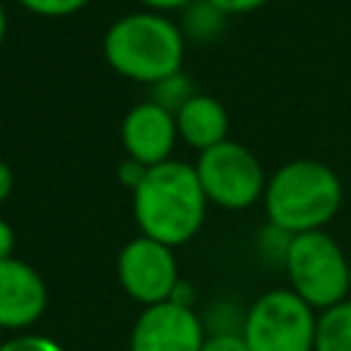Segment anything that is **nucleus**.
<instances>
[{"mask_svg": "<svg viewBox=\"0 0 351 351\" xmlns=\"http://www.w3.org/2000/svg\"><path fill=\"white\" fill-rule=\"evenodd\" d=\"M225 19L228 16L222 11H217L208 0H195L192 5H186L181 11V25L178 27H181L186 41H208L222 30Z\"/></svg>", "mask_w": 351, "mask_h": 351, "instance_id": "13", "label": "nucleus"}, {"mask_svg": "<svg viewBox=\"0 0 351 351\" xmlns=\"http://www.w3.org/2000/svg\"><path fill=\"white\" fill-rule=\"evenodd\" d=\"M208 200L197 181L195 165L167 159L145 170L132 189V214L143 236L167 247L186 244L203 228Z\"/></svg>", "mask_w": 351, "mask_h": 351, "instance_id": "1", "label": "nucleus"}, {"mask_svg": "<svg viewBox=\"0 0 351 351\" xmlns=\"http://www.w3.org/2000/svg\"><path fill=\"white\" fill-rule=\"evenodd\" d=\"M151 93H154V99H151V101L162 104L165 110H170V112L176 115V112L181 110V104H184L195 90H192L189 80L178 71V74H173V77H167V80H162V82L151 85Z\"/></svg>", "mask_w": 351, "mask_h": 351, "instance_id": "15", "label": "nucleus"}, {"mask_svg": "<svg viewBox=\"0 0 351 351\" xmlns=\"http://www.w3.org/2000/svg\"><path fill=\"white\" fill-rule=\"evenodd\" d=\"M25 11L44 16V19H63V16H74L77 11H82L90 0H16Z\"/></svg>", "mask_w": 351, "mask_h": 351, "instance_id": "17", "label": "nucleus"}, {"mask_svg": "<svg viewBox=\"0 0 351 351\" xmlns=\"http://www.w3.org/2000/svg\"><path fill=\"white\" fill-rule=\"evenodd\" d=\"M3 343H5V340H3V329H0V348H3Z\"/></svg>", "mask_w": 351, "mask_h": 351, "instance_id": "27", "label": "nucleus"}, {"mask_svg": "<svg viewBox=\"0 0 351 351\" xmlns=\"http://www.w3.org/2000/svg\"><path fill=\"white\" fill-rule=\"evenodd\" d=\"M282 269L288 288L318 313L348 299V258L326 230L296 233Z\"/></svg>", "mask_w": 351, "mask_h": 351, "instance_id": "4", "label": "nucleus"}, {"mask_svg": "<svg viewBox=\"0 0 351 351\" xmlns=\"http://www.w3.org/2000/svg\"><path fill=\"white\" fill-rule=\"evenodd\" d=\"M318 315L291 288L261 293L244 318L241 337L250 351H313Z\"/></svg>", "mask_w": 351, "mask_h": 351, "instance_id": "5", "label": "nucleus"}, {"mask_svg": "<svg viewBox=\"0 0 351 351\" xmlns=\"http://www.w3.org/2000/svg\"><path fill=\"white\" fill-rule=\"evenodd\" d=\"M195 173L206 200L228 211H244L252 203L263 200V189L269 181L258 156L230 137L208 151H200Z\"/></svg>", "mask_w": 351, "mask_h": 351, "instance_id": "6", "label": "nucleus"}, {"mask_svg": "<svg viewBox=\"0 0 351 351\" xmlns=\"http://www.w3.org/2000/svg\"><path fill=\"white\" fill-rule=\"evenodd\" d=\"M244 318H247V310L239 307L236 302H214L200 315L206 335H241Z\"/></svg>", "mask_w": 351, "mask_h": 351, "instance_id": "14", "label": "nucleus"}, {"mask_svg": "<svg viewBox=\"0 0 351 351\" xmlns=\"http://www.w3.org/2000/svg\"><path fill=\"white\" fill-rule=\"evenodd\" d=\"M176 126H178V137L200 154L228 140L230 118L219 99L208 93H192L176 112Z\"/></svg>", "mask_w": 351, "mask_h": 351, "instance_id": "11", "label": "nucleus"}, {"mask_svg": "<svg viewBox=\"0 0 351 351\" xmlns=\"http://www.w3.org/2000/svg\"><path fill=\"white\" fill-rule=\"evenodd\" d=\"M5 33H8V11H5V5L0 3V44L5 41Z\"/></svg>", "mask_w": 351, "mask_h": 351, "instance_id": "25", "label": "nucleus"}, {"mask_svg": "<svg viewBox=\"0 0 351 351\" xmlns=\"http://www.w3.org/2000/svg\"><path fill=\"white\" fill-rule=\"evenodd\" d=\"M0 351H66L58 340L47 337V335H36V332H19L16 337L5 340Z\"/></svg>", "mask_w": 351, "mask_h": 351, "instance_id": "18", "label": "nucleus"}, {"mask_svg": "<svg viewBox=\"0 0 351 351\" xmlns=\"http://www.w3.org/2000/svg\"><path fill=\"white\" fill-rule=\"evenodd\" d=\"M313 351H351V299L318 313Z\"/></svg>", "mask_w": 351, "mask_h": 351, "instance_id": "12", "label": "nucleus"}, {"mask_svg": "<svg viewBox=\"0 0 351 351\" xmlns=\"http://www.w3.org/2000/svg\"><path fill=\"white\" fill-rule=\"evenodd\" d=\"M348 299H351V258H348Z\"/></svg>", "mask_w": 351, "mask_h": 351, "instance_id": "26", "label": "nucleus"}, {"mask_svg": "<svg viewBox=\"0 0 351 351\" xmlns=\"http://www.w3.org/2000/svg\"><path fill=\"white\" fill-rule=\"evenodd\" d=\"M47 310V282L22 258L0 261V329L25 332Z\"/></svg>", "mask_w": 351, "mask_h": 351, "instance_id": "10", "label": "nucleus"}, {"mask_svg": "<svg viewBox=\"0 0 351 351\" xmlns=\"http://www.w3.org/2000/svg\"><path fill=\"white\" fill-rule=\"evenodd\" d=\"M291 241H293V233H288V230H282V228L266 222V225L261 228L255 244H258V252H261L263 261H271V263H280V266H282Z\"/></svg>", "mask_w": 351, "mask_h": 351, "instance_id": "16", "label": "nucleus"}, {"mask_svg": "<svg viewBox=\"0 0 351 351\" xmlns=\"http://www.w3.org/2000/svg\"><path fill=\"white\" fill-rule=\"evenodd\" d=\"M101 49L115 74L132 82L156 85L181 71L186 38L170 16L134 11L107 27Z\"/></svg>", "mask_w": 351, "mask_h": 351, "instance_id": "2", "label": "nucleus"}, {"mask_svg": "<svg viewBox=\"0 0 351 351\" xmlns=\"http://www.w3.org/2000/svg\"><path fill=\"white\" fill-rule=\"evenodd\" d=\"M178 140L176 115L156 101L134 104L121 121V145L129 159L140 162L143 167L162 165L173 159V148Z\"/></svg>", "mask_w": 351, "mask_h": 351, "instance_id": "9", "label": "nucleus"}, {"mask_svg": "<svg viewBox=\"0 0 351 351\" xmlns=\"http://www.w3.org/2000/svg\"><path fill=\"white\" fill-rule=\"evenodd\" d=\"M343 206L340 176L318 159H293L277 167L263 189L266 222L288 233L321 230Z\"/></svg>", "mask_w": 351, "mask_h": 351, "instance_id": "3", "label": "nucleus"}, {"mask_svg": "<svg viewBox=\"0 0 351 351\" xmlns=\"http://www.w3.org/2000/svg\"><path fill=\"white\" fill-rule=\"evenodd\" d=\"M14 192V173L8 167V162L0 159V203H5Z\"/></svg>", "mask_w": 351, "mask_h": 351, "instance_id": "24", "label": "nucleus"}, {"mask_svg": "<svg viewBox=\"0 0 351 351\" xmlns=\"http://www.w3.org/2000/svg\"><path fill=\"white\" fill-rule=\"evenodd\" d=\"M115 269H118V282L126 291V296L143 307L170 302L176 285L181 282L173 247L156 239H148L143 233L121 247Z\"/></svg>", "mask_w": 351, "mask_h": 351, "instance_id": "7", "label": "nucleus"}, {"mask_svg": "<svg viewBox=\"0 0 351 351\" xmlns=\"http://www.w3.org/2000/svg\"><path fill=\"white\" fill-rule=\"evenodd\" d=\"M145 170H148V167H143L140 162H134V159H129V156H126V159L118 165V178H121V184H123V186L134 189V186L143 181Z\"/></svg>", "mask_w": 351, "mask_h": 351, "instance_id": "21", "label": "nucleus"}, {"mask_svg": "<svg viewBox=\"0 0 351 351\" xmlns=\"http://www.w3.org/2000/svg\"><path fill=\"white\" fill-rule=\"evenodd\" d=\"M203 340V321L189 304L159 302L140 310L129 332V351H200Z\"/></svg>", "mask_w": 351, "mask_h": 351, "instance_id": "8", "label": "nucleus"}, {"mask_svg": "<svg viewBox=\"0 0 351 351\" xmlns=\"http://www.w3.org/2000/svg\"><path fill=\"white\" fill-rule=\"evenodd\" d=\"M200 351H250L241 335H206Z\"/></svg>", "mask_w": 351, "mask_h": 351, "instance_id": "19", "label": "nucleus"}, {"mask_svg": "<svg viewBox=\"0 0 351 351\" xmlns=\"http://www.w3.org/2000/svg\"><path fill=\"white\" fill-rule=\"evenodd\" d=\"M14 244H16L14 228H11V222H5V219L0 217V261H5V258L14 255Z\"/></svg>", "mask_w": 351, "mask_h": 351, "instance_id": "23", "label": "nucleus"}, {"mask_svg": "<svg viewBox=\"0 0 351 351\" xmlns=\"http://www.w3.org/2000/svg\"><path fill=\"white\" fill-rule=\"evenodd\" d=\"M140 5H145L148 11L165 14V11H184L186 5H192L195 0H137Z\"/></svg>", "mask_w": 351, "mask_h": 351, "instance_id": "22", "label": "nucleus"}, {"mask_svg": "<svg viewBox=\"0 0 351 351\" xmlns=\"http://www.w3.org/2000/svg\"><path fill=\"white\" fill-rule=\"evenodd\" d=\"M217 11H222L225 16H241V14H252L261 5H266L269 0H208Z\"/></svg>", "mask_w": 351, "mask_h": 351, "instance_id": "20", "label": "nucleus"}]
</instances>
